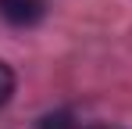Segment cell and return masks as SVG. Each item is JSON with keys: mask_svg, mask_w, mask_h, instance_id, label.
<instances>
[{"mask_svg": "<svg viewBox=\"0 0 132 129\" xmlns=\"http://www.w3.org/2000/svg\"><path fill=\"white\" fill-rule=\"evenodd\" d=\"M43 11H46L43 0H0V18L7 25H18V29L36 25L43 18Z\"/></svg>", "mask_w": 132, "mask_h": 129, "instance_id": "1", "label": "cell"}, {"mask_svg": "<svg viewBox=\"0 0 132 129\" xmlns=\"http://www.w3.org/2000/svg\"><path fill=\"white\" fill-rule=\"evenodd\" d=\"M11 93H14V72L7 61H0V108L11 101Z\"/></svg>", "mask_w": 132, "mask_h": 129, "instance_id": "2", "label": "cell"}, {"mask_svg": "<svg viewBox=\"0 0 132 129\" xmlns=\"http://www.w3.org/2000/svg\"><path fill=\"white\" fill-rule=\"evenodd\" d=\"M39 129H75V126H71V115L68 111H54V115L39 118Z\"/></svg>", "mask_w": 132, "mask_h": 129, "instance_id": "3", "label": "cell"}, {"mask_svg": "<svg viewBox=\"0 0 132 129\" xmlns=\"http://www.w3.org/2000/svg\"><path fill=\"white\" fill-rule=\"evenodd\" d=\"M89 129H118V126H89Z\"/></svg>", "mask_w": 132, "mask_h": 129, "instance_id": "4", "label": "cell"}]
</instances>
